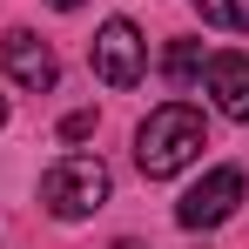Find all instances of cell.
I'll return each mask as SVG.
<instances>
[{
    "instance_id": "9",
    "label": "cell",
    "mask_w": 249,
    "mask_h": 249,
    "mask_svg": "<svg viewBox=\"0 0 249 249\" xmlns=\"http://www.w3.org/2000/svg\"><path fill=\"white\" fill-rule=\"evenodd\" d=\"M94 135V108H74L68 122H61V142H88Z\"/></svg>"
},
{
    "instance_id": "2",
    "label": "cell",
    "mask_w": 249,
    "mask_h": 249,
    "mask_svg": "<svg viewBox=\"0 0 249 249\" xmlns=\"http://www.w3.org/2000/svg\"><path fill=\"white\" fill-rule=\"evenodd\" d=\"M41 202L54 222H81L108 202V162L101 155H61V162L41 175Z\"/></svg>"
},
{
    "instance_id": "3",
    "label": "cell",
    "mask_w": 249,
    "mask_h": 249,
    "mask_svg": "<svg viewBox=\"0 0 249 249\" xmlns=\"http://www.w3.org/2000/svg\"><path fill=\"white\" fill-rule=\"evenodd\" d=\"M236 202H243V168H215V175H202V182L175 202V222H182V229H215V222L236 215Z\"/></svg>"
},
{
    "instance_id": "10",
    "label": "cell",
    "mask_w": 249,
    "mask_h": 249,
    "mask_svg": "<svg viewBox=\"0 0 249 249\" xmlns=\"http://www.w3.org/2000/svg\"><path fill=\"white\" fill-rule=\"evenodd\" d=\"M47 7H61V14H74V7H81V0H47Z\"/></svg>"
},
{
    "instance_id": "8",
    "label": "cell",
    "mask_w": 249,
    "mask_h": 249,
    "mask_svg": "<svg viewBox=\"0 0 249 249\" xmlns=\"http://www.w3.org/2000/svg\"><path fill=\"white\" fill-rule=\"evenodd\" d=\"M196 14H202L209 27H249V0H196Z\"/></svg>"
},
{
    "instance_id": "12",
    "label": "cell",
    "mask_w": 249,
    "mask_h": 249,
    "mask_svg": "<svg viewBox=\"0 0 249 249\" xmlns=\"http://www.w3.org/2000/svg\"><path fill=\"white\" fill-rule=\"evenodd\" d=\"M0 122H7V101H0Z\"/></svg>"
},
{
    "instance_id": "6",
    "label": "cell",
    "mask_w": 249,
    "mask_h": 249,
    "mask_svg": "<svg viewBox=\"0 0 249 249\" xmlns=\"http://www.w3.org/2000/svg\"><path fill=\"white\" fill-rule=\"evenodd\" d=\"M209 94L229 122H249V54H215L209 61Z\"/></svg>"
},
{
    "instance_id": "7",
    "label": "cell",
    "mask_w": 249,
    "mask_h": 249,
    "mask_svg": "<svg viewBox=\"0 0 249 249\" xmlns=\"http://www.w3.org/2000/svg\"><path fill=\"white\" fill-rule=\"evenodd\" d=\"M162 74H168L175 88H189L196 74H202V47H196V41H175V47H168V61H162Z\"/></svg>"
},
{
    "instance_id": "11",
    "label": "cell",
    "mask_w": 249,
    "mask_h": 249,
    "mask_svg": "<svg viewBox=\"0 0 249 249\" xmlns=\"http://www.w3.org/2000/svg\"><path fill=\"white\" fill-rule=\"evenodd\" d=\"M115 249H142V243H135V236H122V243H115Z\"/></svg>"
},
{
    "instance_id": "4",
    "label": "cell",
    "mask_w": 249,
    "mask_h": 249,
    "mask_svg": "<svg viewBox=\"0 0 249 249\" xmlns=\"http://www.w3.org/2000/svg\"><path fill=\"white\" fill-rule=\"evenodd\" d=\"M142 61H148V47L135 34V20H108V27L94 34V74L108 88H135L142 81Z\"/></svg>"
},
{
    "instance_id": "1",
    "label": "cell",
    "mask_w": 249,
    "mask_h": 249,
    "mask_svg": "<svg viewBox=\"0 0 249 249\" xmlns=\"http://www.w3.org/2000/svg\"><path fill=\"white\" fill-rule=\"evenodd\" d=\"M202 148H209V128H202V108H189V101H162V108L142 122V135H135V162H142L148 182L182 175Z\"/></svg>"
},
{
    "instance_id": "5",
    "label": "cell",
    "mask_w": 249,
    "mask_h": 249,
    "mask_svg": "<svg viewBox=\"0 0 249 249\" xmlns=\"http://www.w3.org/2000/svg\"><path fill=\"white\" fill-rule=\"evenodd\" d=\"M0 54H7V74L27 88V94H47V88L61 81V61H54V47H47L41 34H27V27H14V34L0 41Z\"/></svg>"
}]
</instances>
